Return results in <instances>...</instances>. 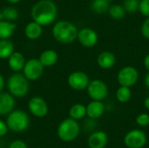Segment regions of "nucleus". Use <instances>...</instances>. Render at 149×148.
I'll return each instance as SVG.
<instances>
[{
    "label": "nucleus",
    "instance_id": "a878e982",
    "mask_svg": "<svg viewBox=\"0 0 149 148\" xmlns=\"http://www.w3.org/2000/svg\"><path fill=\"white\" fill-rule=\"evenodd\" d=\"M1 11H2L3 19L10 21V22L16 21L19 17L18 10L14 7H10H10H5Z\"/></svg>",
    "mask_w": 149,
    "mask_h": 148
},
{
    "label": "nucleus",
    "instance_id": "f3484780",
    "mask_svg": "<svg viewBox=\"0 0 149 148\" xmlns=\"http://www.w3.org/2000/svg\"><path fill=\"white\" fill-rule=\"evenodd\" d=\"M26 60L24 56L18 51H14L9 58H8V65L10 69L13 72H20L23 71Z\"/></svg>",
    "mask_w": 149,
    "mask_h": 148
},
{
    "label": "nucleus",
    "instance_id": "f704fd0d",
    "mask_svg": "<svg viewBox=\"0 0 149 148\" xmlns=\"http://www.w3.org/2000/svg\"><path fill=\"white\" fill-rule=\"evenodd\" d=\"M144 85L148 89H149V72H148V73L144 77Z\"/></svg>",
    "mask_w": 149,
    "mask_h": 148
},
{
    "label": "nucleus",
    "instance_id": "ddd939ff",
    "mask_svg": "<svg viewBox=\"0 0 149 148\" xmlns=\"http://www.w3.org/2000/svg\"><path fill=\"white\" fill-rule=\"evenodd\" d=\"M108 143V136L103 131L93 133L87 140L89 148H105Z\"/></svg>",
    "mask_w": 149,
    "mask_h": 148
},
{
    "label": "nucleus",
    "instance_id": "c85d7f7f",
    "mask_svg": "<svg viewBox=\"0 0 149 148\" xmlns=\"http://www.w3.org/2000/svg\"><path fill=\"white\" fill-rule=\"evenodd\" d=\"M139 11L145 17H149V0H141V1H140Z\"/></svg>",
    "mask_w": 149,
    "mask_h": 148
},
{
    "label": "nucleus",
    "instance_id": "5701e85b",
    "mask_svg": "<svg viewBox=\"0 0 149 148\" xmlns=\"http://www.w3.org/2000/svg\"><path fill=\"white\" fill-rule=\"evenodd\" d=\"M109 7L110 3L107 0H92L91 2V10L98 15L108 12Z\"/></svg>",
    "mask_w": 149,
    "mask_h": 148
},
{
    "label": "nucleus",
    "instance_id": "39448f33",
    "mask_svg": "<svg viewBox=\"0 0 149 148\" xmlns=\"http://www.w3.org/2000/svg\"><path fill=\"white\" fill-rule=\"evenodd\" d=\"M6 124L9 130L15 133H22L29 127L30 118L23 110H13L7 115Z\"/></svg>",
    "mask_w": 149,
    "mask_h": 148
},
{
    "label": "nucleus",
    "instance_id": "7c9ffc66",
    "mask_svg": "<svg viewBox=\"0 0 149 148\" xmlns=\"http://www.w3.org/2000/svg\"><path fill=\"white\" fill-rule=\"evenodd\" d=\"M9 148H28V147H27V144L24 140H16L10 144Z\"/></svg>",
    "mask_w": 149,
    "mask_h": 148
},
{
    "label": "nucleus",
    "instance_id": "a19ab883",
    "mask_svg": "<svg viewBox=\"0 0 149 148\" xmlns=\"http://www.w3.org/2000/svg\"><path fill=\"white\" fill-rule=\"evenodd\" d=\"M138 1H141V0H138Z\"/></svg>",
    "mask_w": 149,
    "mask_h": 148
},
{
    "label": "nucleus",
    "instance_id": "423d86ee",
    "mask_svg": "<svg viewBox=\"0 0 149 148\" xmlns=\"http://www.w3.org/2000/svg\"><path fill=\"white\" fill-rule=\"evenodd\" d=\"M139 78V71L132 65H126L120 68L117 73V81L119 85L130 88L137 84Z\"/></svg>",
    "mask_w": 149,
    "mask_h": 148
},
{
    "label": "nucleus",
    "instance_id": "f03ea898",
    "mask_svg": "<svg viewBox=\"0 0 149 148\" xmlns=\"http://www.w3.org/2000/svg\"><path fill=\"white\" fill-rule=\"evenodd\" d=\"M78 32V27L72 22L67 20H59L56 22L52 30L53 38L63 44H70L77 40Z\"/></svg>",
    "mask_w": 149,
    "mask_h": 148
},
{
    "label": "nucleus",
    "instance_id": "4c0bfd02",
    "mask_svg": "<svg viewBox=\"0 0 149 148\" xmlns=\"http://www.w3.org/2000/svg\"><path fill=\"white\" fill-rule=\"evenodd\" d=\"M3 19V16H2V11L0 10V20H2Z\"/></svg>",
    "mask_w": 149,
    "mask_h": 148
},
{
    "label": "nucleus",
    "instance_id": "aec40b11",
    "mask_svg": "<svg viewBox=\"0 0 149 148\" xmlns=\"http://www.w3.org/2000/svg\"><path fill=\"white\" fill-rule=\"evenodd\" d=\"M17 25L14 22L4 19L0 20V39H10L16 31Z\"/></svg>",
    "mask_w": 149,
    "mask_h": 148
},
{
    "label": "nucleus",
    "instance_id": "f8f14e48",
    "mask_svg": "<svg viewBox=\"0 0 149 148\" xmlns=\"http://www.w3.org/2000/svg\"><path fill=\"white\" fill-rule=\"evenodd\" d=\"M28 109L31 113L37 118H44L47 115L49 108L46 101L39 97H32L28 102Z\"/></svg>",
    "mask_w": 149,
    "mask_h": 148
},
{
    "label": "nucleus",
    "instance_id": "393cba45",
    "mask_svg": "<svg viewBox=\"0 0 149 148\" xmlns=\"http://www.w3.org/2000/svg\"><path fill=\"white\" fill-rule=\"evenodd\" d=\"M108 14L109 16L114 19V20H120L125 17L127 11L123 5L120 4H113L110 5L109 10H108Z\"/></svg>",
    "mask_w": 149,
    "mask_h": 148
},
{
    "label": "nucleus",
    "instance_id": "2eb2a0df",
    "mask_svg": "<svg viewBox=\"0 0 149 148\" xmlns=\"http://www.w3.org/2000/svg\"><path fill=\"white\" fill-rule=\"evenodd\" d=\"M106 107L100 100H92L86 106V116L91 120H97L100 118L105 113Z\"/></svg>",
    "mask_w": 149,
    "mask_h": 148
},
{
    "label": "nucleus",
    "instance_id": "9d476101",
    "mask_svg": "<svg viewBox=\"0 0 149 148\" xmlns=\"http://www.w3.org/2000/svg\"><path fill=\"white\" fill-rule=\"evenodd\" d=\"M90 82L89 76L82 71L72 72L67 79L68 85L75 91H84L86 90Z\"/></svg>",
    "mask_w": 149,
    "mask_h": 148
},
{
    "label": "nucleus",
    "instance_id": "473e14b6",
    "mask_svg": "<svg viewBox=\"0 0 149 148\" xmlns=\"http://www.w3.org/2000/svg\"><path fill=\"white\" fill-rule=\"evenodd\" d=\"M143 65H144V67L145 69L149 72V53L147 54L145 57H144V59H143Z\"/></svg>",
    "mask_w": 149,
    "mask_h": 148
},
{
    "label": "nucleus",
    "instance_id": "20e7f679",
    "mask_svg": "<svg viewBox=\"0 0 149 148\" xmlns=\"http://www.w3.org/2000/svg\"><path fill=\"white\" fill-rule=\"evenodd\" d=\"M80 133L79 124L78 120L67 118L60 122L58 126L57 134L59 140L64 142H71L75 140Z\"/></svg>",
    "mask_w": 149,
    "mask_h": 148
},
{
    "label": "nucleus",
    "instance_id": "7ed1b4c3",
    "mask_svg": "<svg viewBox=\"0 0 149 148\" xmlns=\"http://www.w3.org/2000/svg\"><path fill=\"white\" fill-rule=\"evenodd\" d=\"M7 88L9 92L15 98L24 97L30 89L29 80L20 72H14L7 79Z\"/></svg>",
    "mask_w": 149,
    "mask_h": 148
},
{
    "label": "nucleus",
    "instance_id": "b1692460",
    "mask_svg": "<svg viewBox=\"0 0 149 148\" xmlns=\"http://www.w3.org/2000/svg\"><path fill=\"white\" fill-rule=\"evenodd\" d=\"M115 96H116V99L120 103H122V104L127 103L131 99V97H132L131 88L127 86H124V85H120L116 91Z\"/></svg>",
    "mask_w": 149,
    "mask_h": 148
},
{
    "label": "nucleus",
    "instance_id": "4be33fe9",
    "mask_svg": "<svg viewBox=\"0 0 149 148\" xmlns=\"http://www.w3.org/2000/svg\"><path fill=\"white\" fill-rule=\"evenodd\" d=\"M14 51V44L10 39H0V59H8Z\"/></svg>",
    "mask_w": 149,
    "mask_h": 148
},
{
    "label": "nucleus",
    "instance_id": "4468645a",
    "mask_svg": "<svg viewBox=\"0 0 149 148\" xmlns=\"http://www.w3.org/2000/svg\"><path fill=\"white\" fill-rule=\"evenodd\" d=\"M116 63V56L110 51H101L97 58V65L104 70L111 69Z\"/></svg>",
    "mask_w": 149,
    "mask_h": 148
},
{
    "label": "nucleus",
    "instance_id": "c9c22d12",
    "mask_svg": "<svg viewBox=\"0 0 149 148\" xmlns=\"http://www.w3.org/2000/svg\"><path fill=\"white\" fill-rule=\"evenodd\" d=\"M144 106H145V108H146L147 110H148L149 111V96L148 97H147V98L145 99V100H144Z\"/></svg>",
    "mask_w": 149,
    "mask_h": 148
},
{
    "label": "nucleus",
    "instance_id": "79ce46f5",
    "mask_svg": "<svg viewBox=\"0 0 149 148\" xmlns=\"http://www.w3.org/2000/svg\"><path fill=\"white\" fill-rule=\"evenodd\" d=\"M37 148H40V147H37Z\"/></svg>",
    "mask_w": 149,
    "mask_h": 148
},
{
    "label": "nucleus",
    "instance_id": "72a5a7b5",
    "mask_svg": "<svg viewBox=\"0 0 149 148\" xmlns=\"http://www.w3.org/2000/svg\"><path fill=\"white\" fill-rule=\"evenodd\" d=\"M4 85H5L4 78L3 77V75L0 74V93L3 92V88H4Z\"/></svg>",
    "mask_w": 149,
    "mask_h": 148
},
{
    "label": "nucleus",
    "instance_id": "412c9836",
    "mask_svg": "<svg viewBox=\"0 0 149 148\" xmlns=\"http://www.w3.org/2000/svg\"><path fill=\"white\" fill-rule=\"evenodd\" d=\"M86 116V106L83 104L77 103L71 106L69 110V117L75 120H80Z\"/></svg>",
    "mask_w": 149,
    "mask_h": 148
},
{
    "label": "nucleus",
    "instance_id": "f257e3e1",
    "mask_svg": "<svg viewBox=\"0 0 149 148\" xmlns=\"http://www.w3.org/2000/svg\"><path fill=\"white\" fill-rule=\"evenodd\" d=\"M31 16L33 21L46 26L55 22L58 17V7L53 1L40 0L32 6Z\"/></svg>",
    "mask_w": 149,
    "mask_h": 148
},
{
    "label": "nucleus",
    "instance_id": "c756f323",
    "mask_svg": "<svg viewBox=\"0 0 149 148\" xmlns=\"http://www.w3.org/2000/svg\"><path fill=\"white\" fill-rule=\"evenodd\" d=\"M141 33L142 37L149 40V17H146L141 26Z\"/></svg>",
    "mask_w": 149,
    "mask_h": 148
},
{
    "label": "nucleus",
    "instance_id": "9b49d317",
    "mask_svg": "<svg viewBox=\"0 0 149 148\" xmlns=\"http://www.w3.org/2000/svg\"><path fill=\"white\" fill-rule=\"evenodd\" d=\"M77 40L82 46L86 48H92L98 44L99 35L93 28L84 27L79 30Z\"/></svg>",
    "mask_w": 149,
    "mask_h": 148
},
{
    "label": "nucleus",
    "instance_id": "1a4fd4ad",
    "mask_svg": "<svg viewBox=\"0 0 149 148\" xmlns=\"http://www.w3.org/2000/svg\"><path fill=\"white\" fill-rule=\"evenodd\" d=\"M146 133L140 129L130 130L124 137V143L128 148H142L147 144Z\"/></svg>",
    "mask_w": 149,
    "mask_h": 148
},
{
    "label": "nucleus",
    "instance_id": "ea45409f",
    "mask_svg": "<svg viewBox=\"0 0 149 148\" xmlns=\"http://www.w3.org/2000/svg\"><path fill=\"white\" fill-rule=\"evenodd\" d=\"M47 1H53V0H47Z\"/></svg>",
    "mask_w": 149,
    "mask_h": 148
},
{
    "label": "nucleus",
    "instance_id": "cd10ccee",
    "mask_svg": "<svg viewBox=\"0 0 149 148\" xmlns=\"http://www.w3.org/2000/svg\"><path fill=\"white\" fill-rule=\"evenodd\" d=\"M135 121L140 126L146 127V126H149V115L148 113H140L136 117Z\"/></svg>",
    "mask_w": 149,
    "mask_h": 148
},
{
    "label": "nucleus",
    "instance_id": "58836bf2",
    "mask_svg": "<svg viewBox=\"0 0 149 148\" xmlns=\"http://www.w3.org/2000/svg\"><path fill=\"white\" fill-rule=\"evenodd\" d=\"M107 1H108V2H109V3H111V2H113V0H107Z\"/></svg>",
    "mask_w": 149,
    "mask_h": 148
},
{
    "label": "nucleus",
    "instance_id": "0eeeda50",
    "mask_svg": "<svg viewBox=\"0 0 149 148\" xmlns=\"http://www.w3.org/2000/svg\"><path fill=\"white\" fill-rule=\"evenodd\" d=\"M86 92L92 100L103 101L108 95V86L103 80L94 79L90 80L86 88Z\"/></svg>",
    "mask_w": 149,
    "mask_h": 148
},
{
    "label": "nucleus",
    "instance_id": "e433bc0d",
    "mask_svg": "<svg viewBox=\"0 0 149 148\" xmlns=\"http://www.w3.org/2000/svg\"><path fill=\"white\" fill-rule=\"evenodd\" d=\"M8 3H12V4H16V3H19L21 0H6Z\"/></svg>",
    "mask_w": 149,
    "mask_h": 148
},
{
    "label": "nucleus",
    "instance_id": "6ab92c4d",
    "mask_svg": "<svg viewBox=\"0 0 149 148\" xmlns=\"http://www.w3.org/2000/svg\"><path fill=\"white\" fill-rule=\"evenodd\" d=\"M38 59L45 67H52L55 65L58 60V53L52 49L45 50L39 56Z\"/></svg>",
    "mask_w": 149,
    "mask_h": 148
},
{
    "label": "nucleus",
    "instance_id": "a211bd4d",
    "mask_svg": "<svg viewBox=\"0 0 149 148\" xmlns=\"http://www.w3.org/2000/svg\"><path fill=\"white\" fill-rule=\"evenodd\" d=\"M43 26L35 21L28 23L24 27V35L27 38L31 40H36L42 36Z\"/></svg>",
    "mask_w": 149,
    "mask_h": 148
},
{
    "label": "nucleus",
    "instance_id": "dca6fc26",
    "mask_svg": "<svg viewBox=\"0 0 149 148\" xmlns=\"http://www.w3.org/2000/svg\"><path fill=\"white\" fill-rule=\"evenodd\" d=\"M15 97L10 92L0 93V115H8L11 113L15 106Z\"/></svg>",
    "mask_w": 149,
    "mask_h": 148
},
{
    "label": "nucleus",
    "instance_id": "2f4dec72",
    "mask_svg": "<svg viewBox=\"0 0 149 148\" xmlns=\"http://www.w3.org/2000/svg\"><path fill=\"white\" fill-rule=\"evenodd\" d=\"M8 131H9V128H8L6 122L0 120V138L5 136L7 134Z\"/></svg>",
    "mask_w": 149,
    "mask_h": 148
},
{
    "label": "nucleus",
    "instance_id": "6e6552de",
    "mask_svg": "<svg viewBox=\"0 0 149 148\" xmlns=\"http://www.w3.org/2000/svg\"><path fill=\"white\" fill-rule=\"evenodd\" d=\"M45 66L38 58H31L27 60L23 68V74L30 81L39 79L44 73Z\"/></svg>",
    "mask_w": 149,
    "mask_h": 148
},
{
    "label": "nucleus",
    "instance_id": "bb28decb",
    "mask_svg": "<svg viewBox=\"0 0 149 148\" xmlns=\"http://www.w3.org/2000/svg\"><path fill=\"white\" fill-rule=\"evenodd\" d=\"M140 1L138 0H124L123 7L128 13H134L139 10Z\"/></svg>",
    "mask_w": 149,
    "mask_h": 148
}]
</instances>
